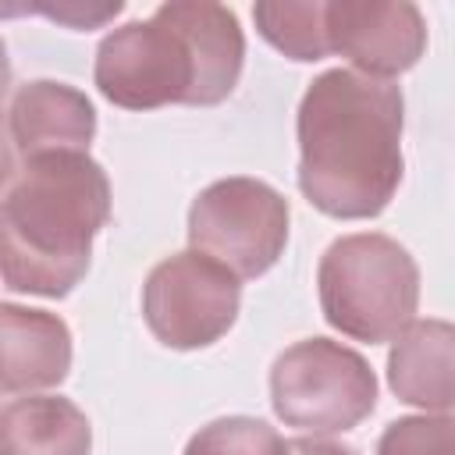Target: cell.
Here are the masks:
<instances>
[{
  "label": "cell",
  "mask_w": 455,
  "mask_h": 455,
  "mask_svg": "<svg viewBox=\"0 0 455 455\" xmlns=\"http://www.w3.org/2000/svg\"><path fill=\"white\" fill-rule=\"evenodd\" d=\"M7 132L25 160L46 153H85L96 135V110L75 85L39 78L14 92Z\"/></svg>",
  "instance_id": "obj_9"
},
{
  "label": "cell",
  "mask_w": 455,
  "mask_h": 455,
  "mask_svg": "<svg viewBox=\"0 0 455 455\" xmlns=\"http://www.w3.org/2000/svg\"><path fill=\"white\" fill-rule=\"evenodd\" d=\"M11 178H14V142H11L7 124L0 121V192L7 188Z\"/></svg>",
  "instance_id": "obj_17"
},
{
  "label": "cell",
  "mask_w": 455,
  "mask_h": 455,
  "mask_svg": "<svg viewBox=\"0 0 455 455\" xmlns=\"http://www.w3.org/2000/svg\"><path fill=\"white\" fill-rule=\"evenodd\" d=\"M110 220V181L89 153L25 160L0 199V281L21 295L64 299L85 277Z\"/></svg>",
  "instance_id": "obj_3"
},
{
  "label": "cell",
  "mask_w": 455,
  "mask_h": 455,
  "mask_svg": "<svg viewBox=\"0 0 455 455\" xmlns=\"http://www.w3.org/2000/svg\"><path fill=\"white\" fill-rule=\"evenodd\" d=\"M387 384L402 402L448 416L455 405V327L412 320L398 331L387 352Z\"/></svg>",
  "instance_id": "obj_11"
},
{
  "label": "cell",
  "mask_w": 455,
  "mask_h": 455,
  "mask_svg": "<svg viewBox=\"0 0 455 455\" xmlns=\"http://www.w3.org/2000/svg\"><path fill=\"white\" fill-rule=\"evenodd\" d=\"M405 100L395 82L331 68L299 103V188L327 217L370 220L402 185Z\"/></svg>",
  "instance_id": "obj_1"
},
{
  "label": "cell",
  "mask_w": 455,
  "mask_h": 455,
  "mask_svg": "<svg viewBox=\"0 0 455 455\" xmlns=\"http://www.w3.org/2000/svg\"><path fill=\"white\" fill-rule=\"evenodd\" d=\"M288 199L259 178H220L188 206V245L238 281L267 274L288 245Z\"/></svg>",
  "instance_id": "obj_6"
},
{
  "label": "cell",
  "mask_w": 455,
  "mask_h": 455,
  "mask_svg": "<svg viewBox=\"0 0 455 455\" xmlns=\"http://www.w3.org/2000/svg\"><path fill=\"white\" fill-rule=\"evenodd\" d=\"M270 405L284 427L302 434H345L377 409V377L355 348L306 338L274 359Z\"/></svg>",
  "instance_id": "obj_5"
},
{
  "label": "cell",
  "mask_w": 455,
  "mask_h": 455,
  "mask_svg": "<svg viewBox=\"0 0 455 455\" xmlns=\"http://www.w3.org/2000/svg\"><path fill=\"white\" fill-rule=\"evenodd\" d=\"M71 373V331L50 309L0 302V391L28 395L64 384Z\"/></svg>",
  "instance_id": "obj_10"
},
{
  "label": "cell",
  "mask_w": 455,
  "mask_h": 455,
  "mask_svg": "<svg viewBox=\"0 0 455 455\" xmlns=\"http://www.w3.org/2000/svg\"><path fill=\"white\" fill-rule=\"evenodd\" d=\"M288 455H355V448L323 437H295L288 441Z\"/></svg>",
  "instance_id": "obj_16"
},
{
  "label": "cell",
  "mask_w": 455,
  "mask_h": 455,
  "mask_svg": "<svg viewBox=\"0 0 455 455\" xmlns=\"http://www.w3.org/2000/svg\"><path fill=\"white\" fill-rule=\"evenodd\" d=\"M323 0L306 4H256L252 21L256 32L291 60H320L331 53L323 28Z\"/></svg>",
  "instance_id": "obj_13"
},
{
  "label": "cell",
  "mask_w": 455,
  "mask_h": 455,
  "mask_svg": "<svg viewBox=\"0 0 455 455\" xmlns=\"http://www.w3.org/2000/svg\"><path fill=\"white\" fill-rule=\"evenodd\" d=\"M7 89H11V60H7V46L0 39V103H4Z\"/></svg>",
  "instance_id": "obj_18"
},
{
  "label": "cell",
  "mask_w": 455,
  "mask_h": 455,
  "mask_svg": "<svg viewBox=\"0 0 455 455\" xmlns=\"http://www.w3.org/2000/svg\"><path fill=\"white\" fill-rule=\"evenodd\" d=\"M451 416H402L384 427L377 455H451Z\"/></svg>",
  "instance_id": "obj_15"
},
{
  "label": "cell",
  "mask_w": 455,
  "mask_h": 455,
  "mask_svg": "<svg viewBox=\"0 0 455 455\" xmlns=\"http://www.w3.org/2000/svg\"><path fill=\"white\" fill-rule=\"evenodd\" d=\"M92 427L60 395H28L0 409V455H89Z\"/></svg>",
  "instance_id": "obj_12"
},
{
  "label": "cell",
  "mask_w": 455,
  "mask_h": 455,
  "mask_svg": "<svg viewBox=\"0 0 455 455\" xmlns=\"http://www.w3.org/2000/svg\"><path fill=\"white\" fill-rule=\"evenodd\" d=\"M323 28L331 53L348 57L359 75L384 82L409 71L427 50V21L409 0H331Z\"/></svg>",
  "instance_id": "obj_8"
},
{
  "label": "cell",
  "mask_w": 455,
  "mask_h": 455,
  "mask_svg": "<svg viewBox=\"0 0 455 455\" xmlns=\"http://www.w3.org/2000/svg\"><path fill=\"white\" fill-rule=\"evenodd\" d=\"M238 306V277L196 249L160 259L142 284V316L149 334L178 352L220 341L235 327Z\"/></svg>",
  "instance_id": "obj_7"
},
{
  "label": "cell",
  "mask_w": 455,
  "mask_h": 455,
  "mask_svg": "<svg viewBox=\"0 0 455 455\" xmlns=\"http://www.w3.org/2000/svg\"><path fill=\"white\" fill-rule=\"evenodd\" d=\"M323 320L352 341L380 345L405 331L419 306V267L387 235L359 231L327 245L316 267Z\"/></svg>",
  "instance_id": "obj_4"
},
{
  "label": "cell",
  "mask_w": 455,
  "mask_h": 455,
  "mask_svg": "<svg viewBox=\"0 0 455 455\" xmlns=\"http://www.w3.org/2000/svg\"><path fill=\"white\" fill-rule=\"evenodd\" d=\"M185 455H288V441L263 419L224 416L192 434Z\"/></svg>",
  "instance_id": "obj_14"
},
{
  "label": "cell",
  "mask_w": 455,
  "mask_h": 455,
  "mask_svg": "<svg viewBox=\"0 0 455 455\" xmlns=\"http://www.w3.org/2000/svg\"><path fill=\"white\" fill-rule=\"evenodd\" d=\"M245 64V36L231 7L210 0L160 4L153 18L114 28L92 64L96 89L124 110L224 103Z\"/></svg>",
  "instance_id": "obj_2"
}]
</instances>
